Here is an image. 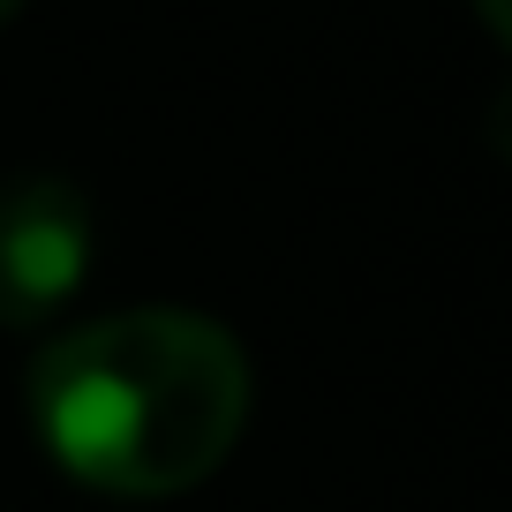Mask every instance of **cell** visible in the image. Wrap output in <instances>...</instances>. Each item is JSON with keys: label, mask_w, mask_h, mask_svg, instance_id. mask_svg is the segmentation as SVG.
Here are the masks:
<instances>
[{"label": "cell", "mask_w": 512, "mask_h": 512, "mask_svg": "<svg viewBox=\"0 0 512 512\" xmlns=\"http://www.w3.org/2000/svg\"><path fill=\"white\" fill-rule=\"evenodd\" d=\"M475 8H482V23H490V38H512V8L505 0H475Z\"/></svg>", "instance_id": "3"}, {"label": "cell", "mask_w": 512, "mask_h": 512, "mask_svg": "<svg viewBox=\"0 0 512 512\" xmlns=\"http://www.w3.org/2000/svg\"><path fill=\"white\" fill-rule=\"evenodd\" d=\"M98 226L76 181L16 174L0 189V324H46L91 279Z\"/></svg>", "instance_id": "2"}, {"label": "cell", "mask_w": 512, "mask_h": 512, "mask_svg": "<svg viewBox=\"0 0 512 512\" xmlns=\"http://www.w3.org/2000/svg\"><path fill=\"white\" fill-rule=\"evenodd\" d=\"M16 8H23V0H0V23H8V16H16Z\"/></svg>", "instance_id": "4"}, {"label": "cell", "mask_w": 512, "mask_h": 512, "mask_svg": "<svg viewBox=\"0 0 512 512\" xmlns=\"http://www.w3.org/2000/svg\"><path fill=\"white\" fill-rule=\"evenodd\" d=\"M31 430L106 497H181L219 475L249 422V354L189 309H121L76 324L31 362Z\"/></svg>", "instance_id": "1"}]
</instances>
